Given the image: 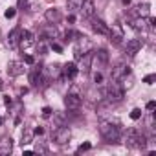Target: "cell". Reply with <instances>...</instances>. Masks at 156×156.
Returning <instances> with one entry per match:
<instances>
[{"mask_svg": "<svg viewBox=\"0 0 156 156\" xmlns=\"http://www.w3.org/2000/svg\"><path fill=\"white\" fill-rule=\"evenodd\" d=\"M99 132L107 143H114L119 140V129L112 125V121H101L99 123Z\"/></svg>", "mask_w": 156, "mask_h": 156, "instance_id": "obj_1", "label": "cell"}, {"mask_svg": "<svg viewBox=\"0 0 156 156\" xmlns=\"http://www.w3.org/2000/svg\"><path fill=\"white\" fill-rule=\"evenodd\" d=\"M107 98H108L110 103H119V101H123V98H125V88L119 85V81L110 79V83H108V87H107Z\"/></svg>", "mask_w": 156, "mask_h": 156, "instance_id": "obj_2", "label": "cell"}, {"mask_svg": "<svg viewBox=\"0 0 156 156\" xmlns=\"http://www.w3.org/2000/svg\"><path fill=\"white\" fill-rule=\"evenodd\" d=\"M88 51H92V42H90L88 37L79 33V35H77V46H75V59L79 61V57L88 53Z\"/></svg>", "mask_w": 156, "mask_h": 156, "instance_id": "obj_3", "label": "cell"}, {"mask_svg": "<svg viewBox=\"0 0 156 156\" xmlns=\"http://www.w3.org/2000/svg\"><path fill=\"white\" fill-rule=\"evenodd\" d=\"M70 136H72V132H70L68 127H59V129H55V132H53V140H55V143H59V145L68 143V141H70Z\"/></svg>", "mask_w": 156, "mask_h": 156, "instance_id": "obj_4", "label": "cell"}, {"mask_svg": "<svg viewBox=\"0 0 156 156\" xmlns=\"http://www.w3.org/2000/svg\"><path fill=\"white\" fill-rule=\"evenodd\" d=\"M64 105L68 110H79L81 107V96L79 94H73V92H68V96L64 98Z\"/></svg>", "mask_w": 156, "mask_h": 156, "instance_id": "obj_5", "label": "cell"}, {"mask_svg": "<svg viewBox=\"0 0 156 156\" xmlns=\"http://www.w3.org/2000/svg\"><path fill=\"white\" fill-rule=\"evenodd\" d=\"M129 73H130V68H129L127 64L119 62V64H116V66L112 68V73H110V79H116V81H119L121 77H125V75H129Z\"/></svg>", "mask_w": 156, "mask_h": 156, "instance_id": "obj_6", "label": "cell"}, {"mask_svg": "<svg viewBox=\"0 0 156 156\" xmlns=\"http://www.w3.org/2000/svg\"><path fill=\"white\" fill-rule=\"evenodd\" d=\"M138 136H140V130L138 129H129L123 136V143L127 147H136L138 145Z\"/></svg>", "mask_w": 156, "mask_h": 156, "instance_id": "obj_7", "label": "cell"}, {"mask_svg": "<svg viewBox=\"0 0 156 156\" xmlns=\"http://www.w3.org/2000/svg\"><path fill=\"white\" fill-rule=\"evenodd\" d=\"M79 11H81V15H83L85 19H92L94 13H96V4H94V0H83Z\"/></svg>", "mask_w": 156, "mask_h": 156, "instance_id": "obj_8", "label": "cell"}, {"mask_svg": "<svg viewBox=\"0 0 156 156\" xmlns=\"http://www.w3.org/2000/svg\"><path fill=\"white\" fill-rule=\"evenodd\" d=\"M24 62H20V61H9V64H8V73L11 75V77H19V75H22L24 73Z\"/></svg>", "mask_w": 156, "mask_h": 156, "instance_id": "obj_9", "label": "cell"}, {"mask_svg": "<svg viewBox=\"0 0 156 156\" xmlns=\"http://www.w3.org/2000/svg\"><path fill=\"white\" fill-rule=\"evenodd\" d=\"M90 68H92V53L88 51V53H85V55L79 57V66H77V70L83 72V73H88Z\"/></svg>", "mask_w": 156, "mask_h": 156, "instance_id": "obj_10", "label": "cell"}, {"mask_svg": "<svg viewBox=\"0 0 156 156\" xmlns=\"http://www.w3.org/2000/svg\"><path fill=\"white\" fill-rule=\"evenodd\" d=\"M98 64V68H103V66H107V62H108V51L107 50H98L96 51V55H92V64Z\"/></svg>", "mask_w": 156, "mask_h": 156, "instance_id": "obj_11", "label": "cell"}, {"mask_svg": "<svg viewBox=\"0 0 156 156\" xmlns=\"http://www.w3.org/2000/svg\"><path fill=\"white\" fill-rule=\"evenodd\" d=\"M33 42H35V39H33V33H31V31H28V30H24V31L20 33L19 46H20L22 50H28L30 46H33Z\"/></svg>", "mask_w": 156, "mask_h": 156, "instance_id": "obj_12", "label": "cell"}, {"mask_svg": "<svg viewBox=\"0 0 156 156\" xmlns=\"http://www.w3.org/2000/svg\"><path fill=\"white\" fill-rule=\"evenodd\" d=\"M141 46H143V41L141 39H130L127 42V46H125V51H127V55H136L141 50Z\"/></svg>", "mask_w": 156, "mask_h": 156, "instance_id": "obj_13", "label": "cell"}, {"mask_svg": "<svg viewBox=\"0 0 156 156\" xmlns=\"http://www.w3.org/2000/svg\"><path fill=\"white\" fill-rule=\"evenodd\" d=\"M13 151V140L9 136H2L0 138V156H6Z\"/></svg>", "mask_w": 156, "mask_h": 156, "instance_id": "obj_14", "label": "cell"}, {"mask_svg": "<svg viewBox=\"0 0 156 156\" xmlns=\"http://www.w3.org/2000/svg\"><path fill=\"white\" fill-rule=\"evenodd\" d=\"M30 83H31L35 88H44V87H46V81H44V77H42L41 70L31 72V75H30Z\"/></svg>", "mask_w": 156, "mask_h": 156, "instance_id": "obj_15", "label": "cell"}, {"mask_svg": "<svg viewBox=\"0 0 156 156\" xmlns=\"http://www.w3.org/2000/svg\"><path fill=\"white\" fill-rule=\"evenodd\" d=\"M130 26H132V30H136V31H147L149 30V24H147V17H134V20L130 22Z\"/></svg>", "mask_w": 156, "mask_h": 156, "instance_id": "obj_16", "label": "cell"}, {"mask_svg": "<svg viewBox=\"0 0 156 156\" xmlns=\"http://www.w3.org/2000/svg\"><path fill=\"white\" fill-rule=\"evenodd\" d=\"M92 30H94L96 33L107 35V37H108V33H110V28H108L103 20H99V19H94V20H92Z\"/></svg>", "mask_w": 156, "mask_h": 156, "instance_id": "obj_17", "label": "cell"}, {"mask_svg": "<svg viewBox=\"0 0 156 156\" xmlns=\"http://www.w3.org/2000/svg\"><path fill=\"white\" fill-rule=\"evenodd\" d=\"M149 13H151V6L147 2L145 4H138V6L132 8V15L134 17H149Z\"/></svg>", "mask_w": 156, "mask_h": 156, "instance_id": "obj_18", "label": "cell"}, {"mask_svg": "<svg viewBox=\"0 0 156 156\" xmlns=\"http://www.w3.org/2000/svg\"><path fill=\"white\" fill-rule=\"evenodd\" d=\"M62 73H64V77H68V79H73V77L79 73L77 64H75V62H66V64L62 66Z\"/></svg>", "mask_w": 156, "mask_h": 156, "instance_id": "obj_19", "label": "cell"}, {"mask_svg": "<svg viewBox=\"0 0 156 156\" xmlns=\"http://www.w3.org/2000/svg\"><path fill=\"white\" fill-rule=\"evenodd\" d=\"M44 17H46V20H48L50 24H57V22L61 20V13H59L57 8H50V9H46Z\"/></svg>", "mask_w": 156, "mask_h": 156, "instance_id": "obj_20", "label": "cell"}, {"mask_svg": "<svg viewBox=\"0 0 156 156\" xmlns=\"http://www.w3.org/2000/svg\"><path fill=\"white\" fill-rule=\"evenodd\" d=\"M108 37H110V41H114V44H119L121 39H123V30L118 24H112V30H110Z\"/></svg>", "mask_w": 156, "mask_h": 156, "instance_id": "obj_21", "label": "cell"}, {"mask_svg": "<svg viewBox=\"0 0 156 156\" xmlns=\"http://www.w3.org/2000/svg\"><path fill=\"white\" fill-rule=\"evenodd\" d=\"M20 33H22V30H20V28H15V30L9 33V37H8V46H9V48H15V46H19Z\"/></svg>", "mask_w": 156, "mask_h": 156, "instance_id": "obj_22", "label": "cell"}, {"mask_svg": "<svg viewBox=\"0 0 156 156\" xmlns=\"http://www.w3.org/2000/svg\"><path fill=\"white\" fill-rule=\"evenodd\" d=\"M42 35H44V39H53V41L59 37V33H57V30H55V26H53V24H50V26L42 28Z\"/></svg>", "mask_w": 156, "mask_h": 156, "instance_id": "obj_23", "label": "cell"}, {"mask_svg": "<svg viewBox=\"0 0 156 156\" xmlns=\"http://www.w3.org/2000/svg\"><path fill=\"white\" fill-rule=\"evenodd\" d=\"M46 73H48L50 77H59V75L62 73V68H61L59 64H50V66L46 68Z\"/></svg>", "mask_w": 156, "mask_h": 156, "instance_id": "obj_24", "label": "cell"}, {"mask_svg": "<svg viewBox=\"0 0 156 156\" xmlns=\"http://www.w3.org/2000/svg\"><path fill=\"white\" fill-rule=\"evenodd\" d=\"M81 4H83V0H68V9L70 11H79V8H81Z\"/></svg>", "mask_w": 156, "mask_h": 156, "instance_id": "obj_25", "label": "cell"}, {"mask_svg": "<svg viewBox=\"0 0 156 156\" xmlns=\"http://www.w3.org/2000/svg\"><path fill=\"white\" fill-rule=\"evenodd\" d=\"M31 141H33V132L24 130V132H22V141H20V143H22V147H24V145H28V143H31Z\"/></svg>", "mask_w": 156, "mask_h": 156, "instance_id": "obj_26", "label": "cell"}, {"mask_svg": "<svg viewBox=\"0 0 156 156\" xmlns=\"http://www.w3.org/2000/svg\"><path fill=\"white\" fill-rule=\"evenodd\" d=\"M37 48H39V53H42V55L46 53V50H48V46H46V39H44V37H42V39H41V41L37 42Z\"/></svg>", "mask_w": 156, "mask_h": 156, "instance_id": "obj_27", "label": "cell"}, {"mask_svg": "<svg viewBox=\"0 0 156 156\" xmlns=\"http://www.w3.org/2000/svg\"><path fill=\"white\" fill-rule=\"evenodd\" d=\"M140 118H141V108H132V110H130V119L138 121Z\"/></svg>", "mask_w": 156, "mask_h": 156, "instance_id": "obj_28", "label": "cell"}, {"mask_svg": "<svg viewBox=\"0 0 156 156\" xmlns=\"http://www.w3.org/2000/svg\"><path fill=\"white\" fill-rule=\"evenodd\" d=\"M154 81H156V75H154V73H149V75L143 77V83H145V85H152Z\"/></svg>", "mask_w": 156, "mask_h": 156, "instance_id": "obj_29", "label": "cell"}, {"mask_svg": "<svg viewBox=\"0 0 156 156\" xmlns=\"http://www.w3.org/2000/svg\"><path fill=\"white\" fill-rule=\"evenodd\" d=\"M103 81H105V79H103V73H101V72H98V73L94 75V83L99 87V85H103Z\"/></svg>", "mask_w": 156, "mask_h": 156, "instance_id": "obj_30", "label": "cell"}, {"mask_svg": "<svg viewBox=\"0 0 156 156\" xmlns=\"http://www.w3.org/2000/svg\"><path fill=\"white\" fill-rule=\"evenodd\" d=\"M4 15H6V19H13V17L17 15V9H15V8H8Z\"/></svg>", "mask_w": 156, "mask_h": 156, "instance_id": "obj_31", "label": "cell"}, {"mask_svg": "<svg viewBox=\"0 0 156 156\" xmlns=\"http://www.w3.org/2000/svg\"><path fill=\"white\" fill-rule=\"evenodd\" d=\"M90 147H92V143H88V141H87V143H81L79 147H77V152H85V151H88Z\"/></svg>", "mask_w": 156, "mask_h": 156, "instance_id": "obj_32", "label": "cell"}, {"mask_svg": "<svg viewBox=\"0 0 156 156\" xmlns=\"http://www.w3.org/2000/svg\"><path fill=\"white\" fill-rule=\"evenodd\" d=\"M24 62L26 64H35V57L33 55H24Z\"/></svg>", "mask_w": 156, "mask_h": 156, "instance_id": "obj_33", "label": "cell"}, {"mask_svg": "<svg viewBox=\"0 0 156 156\" xmlns=\"http://www.w3.org/2000/svg\"><path fill=\"white\" fill-rule=\"evenodd\" d=\"M51 50H53V51H57V53H61V51H62V46H61V44H57V42H51Z\"/></svg>", "mask_w": 156, "mask_h": 156, "instance_id": "obj_34", "label": "cell"}, {"mask_svg": "<svg viewBox=\"0 0 156 156\" xmlns=\"http://www.w3.org/2000/svg\"><path fill=\"white\" fill-rule=\"evenodd\" d=\"M42 116H44V118H50V116H51V108H50V107H44V108H42Z\"/></svg>", "mask_w": 156, "mask_h": 156, "instance_id": "obj_35", "label": "cell"}, {"mask_svg": "<svg viewBox=\"0 0 156 156\" xmlns=\"http://www.w3.org/2000/svg\"><path fill=\"white\" fill-rule=\"evenodd\" d=\"M154 108H156V101H149V103H147V110H149V112H152Z\"/></svg>", "mask_w": 156, "mask_h": 156, "instance_id": "obj_36", "label": "cell"}, {"mask_svg": "<svg viewBox=\"0 0 156 156\" xmlns=\"http://www.w3.org/2000/svg\"><path fill=\"white\" fill-rule=\"evenodd\" d=\"M42 134H44V129H42V127H37V129L33 130V136H42Z\"/></svg>", "mask_w": 156, "mask_h": 156, "instance_id": "obj_37", "label": "cell"}, {"mask_svg": "<svg viewBox=\"0 0 156 156\" xmlns=\"http://www.w3.org/2000/svg\"><path fill=\"white\" fill-rule=\"evenodd\" d=\"M46 151H48V149H46V145H42V143L35 147V152H46Z\"/></svg>", "mask_w": 156, "mask_h": 156, "instance_id": "obj_38", "label": "cell"}, {"mask_svg": "<svg viewBox=\"0 0 156 156\" xmlns=\"http://www.w3.org/2000/svg\"><path fill=\"white\" fill-rule=\"evenodd\" d=\"M4 103H6V105H11V98H9V96H4Z\"/></svg>", "mask_w": 156, "mask_h": 156, "instance_id": "obj_39", "label": "cell"}, {"mask_svg": "<svg viewBox=\"0 0 156 156\" xmlns=\"http://www.w3.org/2000/svg\"><path fill=\"white\" fill-rule=\"evenodd\" d=\"M68 22H70V24H73V22H75V17H73V15H70V17H68Z\"/></svg>", "mask_w": 156, "mask_h": 156, "instance_id": "obj_40", "label": "cell"}, {"mask_svg": "<svg viewBox=\"0 0 156 156\" xmlns=\"http://www.w3.org/2000/svg\"><path fill=\"white\" fill-rule=\"evenodd\" d=\"M121 2H123L125 6H129V4H130V0H121Z\"/></svg>", "mask_w": 156, "mask_h": 156, "instance_id": "obj_41", "label": "cell"}, {"mask_svg": "<svg viewBox=\"0 0 156 156\" xmlns=\"http://www.w3.org/2000/svg\"><path fill=\"white\" fill-rule=\"evenodd\" d=\"M4 88V83H2V79H0V90H2Z\"/></svg>", "mask_w": 156, "mask_h": 156, "instance_id": "obj_42", "label": "cell"}, {"mask_svg": "<svg viewBox=\"0 0 156 156\" xmlns=\"http://www.w3.org/2000/svg\"><path fill=\"white\" fill-rule=\"evenodd\" d=\"M2 123H4V118H2V116H0V125H2Z\"/></svg>", "mask_w": 156, "mask_h": 156, "instance_id": "obj_43", "label": "cell"}]
</instances>
